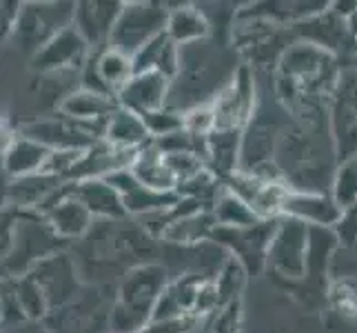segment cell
Masks as SVG:
<instances>
[{"instance_id":"d4e9b609","label":"cell","mask_w":357,"mask_h":333,"mask_svg":"<svg viewBox=\"0 0 357 333\" xmlns=\"http://www.w3.org/2000/svg\"><path fill=\"white\" fill-rule=\"evenodd\" d=\"M105 140L112 142L120 149H142V147L149 145L153 138L149 129H146L142 116L133 114V111L120 107L109 116L107 122V131H105Z\"/></svg>"},{"instance_id":"74e56055","label":"cell","mask_w":357,"mask_h":333,"mask_svg":"<svg viewBox=\"0 0 357 333\" xmlns=\"http://www.w3.org/2000/svg\"><path fill=\"white\" fill-rule=\"evenodd\" d=\"M0 7H3V36H11V31H14L16 22L20 18L22 3H14V0H7V3H3Z\"/></svg>"},{"instance_id":"5b68a950","label":"cell","mask_w":357,"mask_h":333,"mask_svg":"<svg viewBox=\"0 0 357 333\" xmlns=\"http://www.w3.org/2000/svg\"><path fill=\"white\" fill-rule=\"evenodd\" d=\"M328 125L333 133L337 163L357 158V67L342 65L328 103Z\"/></svg>"},{"instance_id":"6da1fadb","label":"cell","mask_w":357,"mask_h":333,"mask_svg":"<svg viewBox=\"0 0 357 333\" xmlns=\"http://www.w3.org/2000/svg\"><path fill=\"white\" fill-rule=\"evenodd\" d=\"M65 242L49 227L43 214L7 209L3 214V271L5 278L27 276L33 267L56 253H63Z\"/></svg>"},{"instance_id":"4316f807","label":"cell","mask_w":357,"mask_h":333,"mask_svg":"<svg viewBox=\"0 0 357 333\" xmlns=\"http://www.w3.org/2000/svg\"><path fill=\"white\" fill-rule=\"evenodd\" d=\"M215 229H218V220L211 209H206V212L193 214V216H187V218L174 222L160 240L169 242V244L191 246V244H200V242L211 240Z\"/></svg>"},{"instance_id":"1f68e13d","label":"cell","mask_w":357,"mask_h":333,"mask_svg":"<svg viewBox=\"0 0 357 333\" xmlns=\"http://www.w3.org/2000/svg\"><path fill=\"white\" fill-rule=\"evenodd\" d=\"M331 195H333L335 202L342 209H347L357 202V158L337 165L333 187H331Z\"/></svg>"},{"instance_id":"d590c367","label":"cell","mask_w":357,"mask_h":333,"mask_svg":"<svg viewBox=\"0 0 357 333\" xmlns=\"http://www.w3.org/2000/svg\"><path fill=\"white\" fill-rule=\"evenodd\" d=\"M200 325L198 318H174V320H151L135 333H191Z\"/></svg>"},{"instance_id":"7a4b0ae2","label":"cell","mask_w":357,"mask_h":333,"mask_svg":"<svg viewBox=\"0 0 357 333\" xmlns=\"http://www.w3.org/2000/svg\"><path fill=\"white\" fill-rule=\"evenodd\" d=\"M169 271L162 262L131 267L122 276L112 302V333H135L151 323L162 291L169 285Z\"/></svg>"},{"instance_id":"f546056e","label":"cell","mask_w":357,"mask_h":333,"mask_svg":"<svg viewBox=\"0 0 357 333\" xmlns=\"http://www.w3.org/2000/svg\"><path fill=\"white\" fill-rule=\"evenodd\" d=\"M3 285H7L9 291L14 293V298L20 304L22 313L27 316V320L40 323L47 313H52L49 311V304H47L43 289L38 287V282L31 278V274L20 276V278H5Z\"/></svg>"},{"instance_id":"8992f818","label":"cell","mask_w":357,"mask_h":333,"mask_svg":"<svg viewBox=\"0 0 357 333\" xmlns=\"http://www.w3.org/2000/svg\"><path fill=\"white\" fill-rule=\"evenodd\" d=\"M309 231L306 222L282 216L273 233V240L268 246L266 267L275 276L289 282L306 280V258H309Z\"/></svg>"},{"instance_id":"52a82bcc","label":"cell","mask_w":357,"mask_h":333,"mask_svg":"<svg viewBox=\"0 0 357 333\" xmlns=\"http://www.w3.org/2000/svg\"><path fill=\"white\" fill-rule=\"evenodd\" d=\"M257 103L260 98H257L255 69L249 63H240L229 84L211 103L215 129H246L255 116Z\"/></svg>"},{"instance_id":"44dd1931","label":"cell","mask_w":357,"mask_h":333,"mask_svg":"<svg viewBox=\"0 0 357 333\" xmlns=\"http://www.w3.org/2000/svg\"><path fill=\"white\" fill-rule=\"evenodd\" d=\"M244 129H213L206 135L204 165L222 182L236 176L242 165Z\"/></svg>"},{"instance_id":"2e32d148","label":"cell","mask_w":357,"mask_h":333,"mask_svg":"<svg viewBox=\"0 0 357 333\" xmlns=\"http://www.w3.org/2000/svg\"><path fill=\"white\" fill-rule=\"evenodd\" d=\"M125 3L116 0H87V3H76V18L73 27L89 43L93 52L109 47V38L118 22V16Z\"/></svg>"},{"instance_id":"7402d4cb","label":"cell","mask_w":357,"mask_h":333,"mask_svg":"<svg viewBox=\"0 0 357 333\" xmlns=\"http://www.w3.org/2000/svg\"><path fill=\"white\" fill-rule=\"evenodd\" d=\"M169 20H167V36L178 47H189L195 43L208 40L211 36V20L206 18L200 5L189 3H167Z\"/></svg>"},{"instance_id":"5bb4252c","label":"cell","mask_w":357,"mask_h":333,"mask_svg":"<svg viewBox=\"0 0 357 333\" xmlns=\"http://www.w3.org/2000/svg\"><path fill=\"white\" fill-rule=\"evenodd\" d=\"M105 180L120 193L127 214L133 218L151 216L155 212H162V209L174 207L180 200L178 191H155L151 187H146L144 182H140L138 178H135V174L131 169L116 171V174H112Z\"/></svg>"},{"instance_id":"ffe728a7","label":"cell","mask_w":357,"mask_h":333,"mask_svg":"<svg viewBox=\"0 0 357 333\" xmlns=\"http://www.w3.org/2000/svg\"><path fill=\"white\" fill-rule=\"evenodd\" d=\"M344 209L335 202L331 193H315V191H289L287 202H284V214L287 218H295L300 222H306L309 227H331L342 218Z\"/></svg>"},{"instance_id":"30bf717a","label":"cell","mask_w":357,"mask_h":333,"mask_svg":"<svg viewBox=\"0 0 357 333\" xmlns=\"http://www.w3.org/2000/svg\"><path fill=\"white\" fill-rule=\"evenodd\" d=\"M93 49L89 43L82 38L80 31L73 27L63 29L58 36H54L43 49H38L31 60L29 67L36 73H67V71H78L87 65L91 58Z\"/></svg>"},{"instance_id":"8fae6325","label":"cell","mask_w":357,"mask_h":333,"mask_svg":"<svg viewBox=\"0 0 357 333\" xmlns=\"http://www.w3.org/2000/svg\"><path fill=\"white\" fill-rule=\"evenodd\" d=\"M29 274L43 289L52 313L60 311L63 306L78 298V289H80L78 269L76 262L65 251L47 258L38 267H33V271H29Z\"/></svg>"},{"instance_id":"d6a6232c","label":"cell","mask_w":357,"mask_h":333,"mask_svg":"<svg viewBox=\"0 0 357 333\" xmlns=\"http://www.w3.org/2000/svg\"><path fill=\"white\" fill-rule=\"evenodd\" d=\"M146 129H149L151 138H165L169 133H176V131H182L184 129V114L176 109H158V111H151V114H144L142 116Z\"/></svg>"},{"instance_id":"484cf974","label":"cell","mask_w":357,"mask_h":333,"mask_svg":"<svg viewBox=\"0 0 357 333\" xmlns=\"http://www.w3.org/2000/svg\"><path fill=\"white\" fill-rule=\"evenodd\" d=\"M131 171L135 174L140 182H144L146 187H151L155 191H176L178 189V180L171 174V169L165 160V154L153 145V140L142 147L135 156Z\"/></svg>"},{"instance_id":"4fadbf2b","label":"cell","mask_w":357,"mask_h":333,"mask_svg":"<svg viewBox=\"0 0 357 333\" xmlns=\"http://www.w3.org/2000/svg\"><path fill=\"white\" fill-rule=\"evenodd\" d=\"M118 109V98L96 94L89 89H76L67 94L58 105V114L73 122H78L84 129H89L98 140L105 138L109 116Z\"/></svg>"},{"instance_id":"4dcf8cb0","label":"cell","mask_w":357,"mask_h":333,"mask_svg":"<svg viewBox=\"0 0 357 333\" xmlns=\"http://www.w3.org/2000/svg\"><path fill=\"white\" fill-rule=\"evenodd\" d=\"M249 271L246 267L238 260L236 256H231L229 260L225 262V267L220 269V274L215 278L218 285V293H220V306L242 300V291L246 287V280H249Z\"/></svg>"},{"instance_id":"603a6c76","label":"cell","mask_w":357,"mask_h":333,"mask_svg":"<svg viewBox=\"0 0 357 333\" xmlns=\"http://www.w3.org/2000/svg\"><path fill=\"white\" fill-rule=\"evenodd\" d=\"M54 149L18 133L16 140L3 151V169L9 180L24 178L31 174H43Z\"/></svg>"},{"instance_id":"cb8c5ba5","label":"cell","mask_w":357,"mask_h":333,"mask_svg":"<svg viewBox=\"0 0 357 333\" xmlns=\"http://www.w3.org/2000/svg\"><path fill=\"white\" fill-rule=\"evenodd\" d=\"M182 65V49L169 38L167 34H160L158 38L146 43L138 54L133 56L135 73H162L169 80H176Z\"/></svg>"},{"instance_id":"ac0fdd59","label":"cell","mask_w":357,"mask_h":333,"mask_svg":"<svg viewBox=\"0 0 357 333\" xmlns=\"http://www.w3.org/2000/svg\"><path fill=\"white\" fill-rule=\"evenodd\" d=\"M171 87H174V80H169L162 73H135L127 87L118 94V105L138 116L151 114L169 105Z\"/></svg>"},{"instance_id":"9a60e30c","label":"cell","mask_w":357,"mask_h":333,"mask_svg":"<svg viewBox=\"0 0 357 333\" xmlns=\"http://www.w3.org/2000/svg\"><path fill=\"white\" fill-rule=\"evenodd\" d=\"M40 214L49 222V227H52L65 242L87 238L89 231L98 222L80 200L71 198V195H65L63 191H58L54 198L45 205Z\"/></svg>"},{"instance_id":"d6986e66","label":"cell","mask_w":357,"mask_h":333,"mask_svg":"<svg viewBox=\"0 0 357 333\" xmlns=\"http://www.w3.org/2000/svg\"><path fill=\"white\" fill-rule=\"evenodd\" d=\"M65 180L52 174H31L24 178H14L7 182L5 205L7 209L20 212H43L45 205L60 191Z\"/></svg>"},{"instance_id":"836d02e7","label":"cell","mask_w":357,"mask_h":333,"mask_svg":"<svg viewBox=\"0 0 357 333\" xmlns=\"http://www.w3.org/2000/svg\"><path fill=\"white\" fill-rule=\"evenodd\" d=\"M211 323H208L206 333H240L242 329V300L222 304L220 309L208 316Z\"/></svg>"},{"instance_id":"3957f363","label":"cell","mask_w":357,"mask_h":333,"mask_svg":"<svg viewBox=\"0 0 357 333\" xmlns=\"http://www.w3.org/2000/svg\"><path fill=\"white\" fill-rule=\"evenodd\" d=\"M167 3H151V0L125 3L112 31V38H109V47L133 58L146 43H151L160 34L167 31Z\"/></svg>"},{"instance_id":"277c9868","label":"cell","mask_w":357,"mask_h":333,"mask_svg":"<svg viewBox=\"0 0 357 333\" xmlns=\"http://www.w3.org/2000/svg\"><path fill=\"white\" fill-rule=\"evenodd\" d=\"M76 18V3H22L20 18L9 38L33 56Z\"/></svg>"},{"instance_id":"8d00e7d4","label":"cell","mask_w":357,"mask_h":333,"mask_svg":"<svg viewBox=\"0 0 357 333\" xmlns=\"http://www.w3.org/2000/svg\"><path fill=\"white\" fill-rule=\"evenodd\" d=\"M335 231H337V236H340L342 246L357 244V202L344 209L340 222L335 225Z\"/></svg>"},{"instance_id":"83f0119b","label":"cell","mask_w":357,"mask_h":333,"mask_svg":"<svg viewBox=\"0 0 357 333\" xmlns=\"http://www.w3.org/2000/svg\"><path fill=\"white\" fill-rule=\"evenodd\" d=\"M342 246L340 236L335 229L331 227H311L309 231V258H306V280H317L322 282L328 265H331V258L335 256V251Z\"/></svg>"},{"instance_id":"f1b7e54d","label":"cell","mask_w":357,"mask_h":333,"mask_svg":"<svg viewBox=\"0 0 357 333\" xmlns=\"http://www.w3.org/2000/svg\"><path fill=\"white\" fill-rule=\"evenodd\" d=\"M211 212L218 220V227L246 229V227L257 225V222H262V218L253 212V207L249 202H244L240 195H236L231 189H227V184H222V189L218 191Z\"/></svg>"},{"instance_id":"9c48e42d","label":"cell","mask_w":357,"mask_h":333,"mask_svg":"<svg viewBox=\"0 0 357 333\" xmlns=\"http://www.w3.org/2000/svg\"><path fill=\"white\" fill-rule=\"evenodd\" d=\"M291 34L295 36V40L311 43L335 58L357 56V40L349 29V22L340 18L331 7L309 20L293 24Z\"/></svg>"},{"instance_id":"ba28073f","label":"cell","mask_w":357,"mask_h":333,"mask_svg":"<svg viewBox=\"0 0 357 333\" xmlns=\"http://www.w3.org/2000/svg\"><path fill=\"white\" fill-rule=\"evenodd\" d=\"M278 220H262L246 229L218 227L211 240L220 246H225L231 256H236L251 276H257L266 267L268 246L271 240H273Z\"/></svg>"},{"instance_id":"e0dca14e","label":"cell","mask_w":357,"mask_h":333,"mask_svg":"<svg viewBox=\"0 0 357 333\" xmlns=\"http://www.w3.org/2000/svg\"><path fill=\"white\" fill-rule=\"evenodd\" d=\"M60 191L80 200L89 209L96 220H122L129 216L120 193L105 178L71 180V182H65Z\"/></svg>"},{"instance_id":"e575fe53","label":"cell","mask_w":357,"mask_h":333,"mask_svg":"<svg viewBox=\"0 0 357 333\" xmlns=\"http://www.w3.org/2000/svg\"><path fill=\"white\" fill-rule=\"evenodd\" d=\"M328 298L340 316H357V287L349 280L335 282L328 289Z\"/></svg>"},{"instance_id":"7c38bea8","label":"cell","mask_w":357,"mask_h":333,"mask_svg":"<svg viewBox=\"0 0 357 333\" xmlns=\"http://www.w3.org/2000/svg\"><path fill=\"white\" fill-rule=\"evenodd\" d=\"M22 135L40 145L49 147L54 151H87L98 140L96 135L84 129L78 122H73L65 116H49L40 120H29L22 125Z\"/></svg>"}]
</instances>
